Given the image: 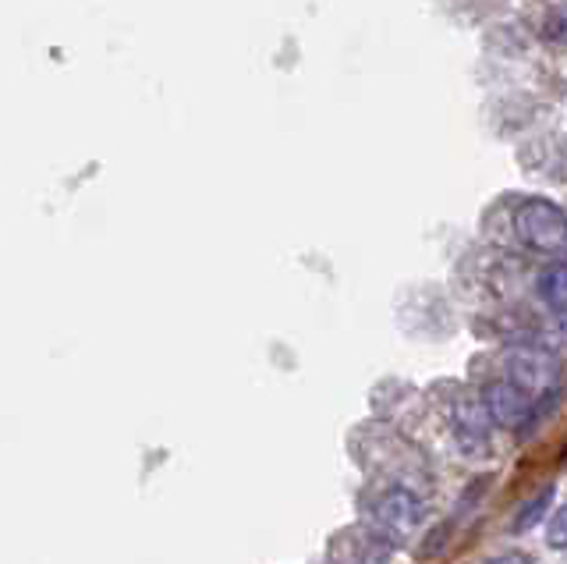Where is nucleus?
<instances>
[{"mask_svg": "<svg viewBox=\"0 0 567 564\" xmlns=\"http://www.w3.org/2000/svg\"><path fill=\"white\" fill-rule=\"evenodd\" d=\"M504 373L507 383H514L528 398H536V394H549L560 383L564 362L543 345H514L504 351Z\"/></svg>", "mask_w": 567, "mask_h": 564, "instance_id": "1", "label": "nucleus"}, {"mask_svg": "<svg viewBox=\"0 0 567 564\" xmlns=\"http://www.w3.org/2000/svg\"><path fill=\"white\" fill-rule=\"evenodd\" d=\"M514 235L536 253H560L567 245V214L549 199H525L514 209Z\"/></svg>", "mask_w": 567, "mask_h": 564, "instance_id": "2", "label": "nucleus"}, {"mask_svg": "<svg viewBox=\"0 0 567 564\" xmlns=\"http://www.w3.org/2000/svg\"><path fill=\"white\" fill-rule=\"evenodd\" d=\"M483 404H486L493 427H504V430H522L532 419V412H536L532 398L507 380H493L483 391Z\"/></svg>", "mask_w": 567, "mask_h": 564, "instance_id": "3", "label": "nucleus"}, {"mask_svg": "<svg viewBox=\"0 0 567 564\" xmlns=\"http://www.w3.org/2000/svg\"><path fill=\"white\" fill-rule=\"evenodd\" d=\"M422 501L415 498L412 490H404V486H394V490H386L383 498L372 504V519H377L386 533H394V536H408V533H415V529L422 525Z\"/></svg>", "mask_w": 567, "mask_h": 564, "instance_id": "4", "label": "nucleus"}, {"mask_svg": "<svg viewBox=\"0 0 567 564\" xmlns=\"http://www.w3.org/2000/svg\"><path fill=\"white\" fill-rule=\"evenodd\" d=\"M451 422H454L457 440L465 448H486L489 444L493 422H489V412H486L483 398H472V394L454 398V404H451Z\"/></svg>", "mask_w": 567, "mask_h": 564, "instance_id": "5", "label": "nucleus"}, {"mask_svg": "<svg viewBox=\"0 0 567 564\" xmlns=\"http://www.w3.org/2000/svg\"><path fill=\"white\" fill-rule=\"evenodd\" d=\"M539 298L557 312H567V263H554L539 274Z\"/></svg>", "mask_w": 567, "mask_h": 564, "instance_id": "6", "label": "nucleus"}, {"mask_svg": "<svg viewBox=\"0 0 567 564\" xmlns=\"http://www.w3.org/2000/svg\"><path fill=\"white\" fill-rule=\"evenodd\" d=\"M546 543L554 546V551H567V504H560L554 511V519L546 525Z\"/></svg>", "mask_w": 567, "mask_h": 564, "instance_id": "7", "label": "nucleus"}, {"mask_svg": "<svg viewBox=\"0 0 567 564\" xmlns=\"http://www.w3.org/2000/svg\"><path fill=\"white\" fill-rule=\"evenodd\" d=\"M489 564H532L525 554H504V557H493Z\"/></svg>", "mask_w": 567, "mask_h": 564, "instance_id": "8", "label": "nucleus"}]
</instances>
